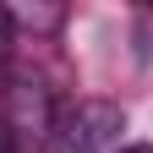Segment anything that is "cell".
Masks as SVG:
<instances>
[{
    "mask_svg": "<svg viewBox=\"0 0 153 153\" xmlns=\"http://www.w3.org/2000/svg\"><path fill=\"white\" fill-rule=\"evenodd\" d=\"M120 126H126V115L120 104H104V99H88V104H76L66 109L60 120H55V153H104L115 137H120Z\"/></svg>",
    "mask_w": 153,
    "mask_h": 153,
    "instance_id": "obj_1",
    "label": "cell"
},
{
    "mask_svg": "<svg viewBox=\"0 0 153 153\" xmlns=\"http://www.w3.org/2000/svg\"><path fill=\"white\" fill-rule=\"evenodd\" d=\"M6 137H33V148L55 137V115H49V99H44V88H38V82H16V88H11Z\"/></svg>",
    "mask_w": 153,
    "mask_h": 153,
    "instance_id": "obj_2",
    "label": "cell"
},
{
    "mask_svg": "<svg viewBox=\"0 0 153 153\" xmlns=\"http://www.w3.org/2000/svg\"><path fill=\"white\" fill-rule=\"evenodd\" d=\"M120 153H153V142H131V148H120Z\"/></svg>",
    "mask_w": 153,
    "mask_h": 153,
    "instance_id": "obj_3",
    "label": "cell"
},
{
    "mask_svg": "<svg viewBox=\"0 0 153 153\" xmlns=\"http://www.w3.org/2000/svg\"><path fill=\"white\" fill-rule=\"evenodd\" d=\"M0 153H11V137H6V126H0Z\"/></svg>",
    "mask_w": 153,
    "mask_h": 153,
    "instance_id": "obj_4",
    "label": "cell"
}]
</instances>
